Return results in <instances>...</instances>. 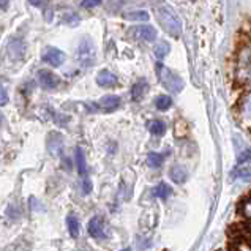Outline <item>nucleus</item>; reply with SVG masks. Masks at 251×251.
Here are the masks:
<instances>
[{
  "label": "nucleus",
  "instance_id": "obj_1",
  "mask_svg": "<svg viewBox=\"0 0 251 251\" xmlns=\"http://www.w3.org/2000/svg\"><path fill=\"white\" fill-rule=\"evenodd\" d=\"M155 14H156V19H158V23L163 27L164 32L169 33L171 37H174V38L180 37V33H182L180 19L177 18V14L174 13V10H172L169 5L160 3L155 8Z\"/></svg>",
  "mask_w": 251,
  "mask_h": 251
},
{
  "label": "nucleus",
  "instance_id": "obj_2",
  "mask_svg": "<svg viewBox=\"0 0 251 251\" xmlns=\"http://www.w3.org/2000/svg\"><path fill=\"white\" fill-rule=\"evenodd\" d=\"M156 73H158V79L160 82L166 87L169 92L172 93H178V92H182L183 89V81H182V77L176 75L174 71L166 68L163 65V63H158L156 65Z\"/></svg>",
  "mask_w": 251,
  "mask_h": 251
},
{
  "label": "nucleus",
  "instance_id": "obj_3",
  "mask_svg": "<svg viewBox=\"0 0 251 251\" xmlns=\"http://www.w3.org/2000/svg\"><path fill=\"white\" fill-rule=\"evenodd\" d=\"M77 59H79L81 65L84 67H92L97 60V51L95 46L90 38H82L77 48Z\"/></svg>",
  "mask_w": 251,
  "mask_h": 251
},
{
  "label": "nucleus",
  "instance_id": "obj_4",
  "mask_svg": "<svg viewBox=\"0 0 251 251\" xmlns=\"http://www.w3.org/2000/svg\"><path fill=\"white\" fill-rule=\"evenodd\" d=\"M41 59H43V62H46L48 65H51V67H60L62 63L65 62V54H63L60 49L45 48L43 49Z\"/></svg>",
  "mask_w": 251,
  "mask_h": 251
},
{
  "label": "nucleus",
  "instance_id": "obj_5",
  "mask_svg": "<svg viewBox=\"0 0 251 251\" xmlns=\"http://www.w3.org/2000/svg\"><path fill=\"white\" fill-rule=\"evenodd\" d=\"M130 33L133 35L134 38L142 40V41H147V43H152L156 40V30L152 25H139V27H134L130 30Z\"/></svg>",
  "mask_w": 251,
  "mask_h": 251
},
{
  "label": "nucleus",
  "instance_id": "obj_6",
  "mask_svg": "<svg viewBox=\"0 0 251 251\" xmlns=\"http://www.w3.org/2000/svg\"><path fill=\"white\" fill-rule=\"evenodd\" d=\"M38 81L41 84V87L46 90H54L60 82L59 76H55L52 71H48V70L38 71Z\"/></svg>",
  "mask_w": 251,
  "mask_h": 251
},
{
  "label": "nucleus",
  "instance_id": "obj_7",
  "mask_svg": "<svg viewBox=\"0 0 251 251\" xmlns=\"http://www.w3.org/2000/svg\"><path fill=\"white\" fill-rule=\"evenodd\" d=\"M87 231L89 234L92 235L93 239H98V240H104L107 237L106 234V229H104V225H103V220L101 218H92L89 221V226H87Z\"/></svg>",
  "mask_w": 251,
  "mask_h": 251
},
{
  "label": "nucleus",
  "instance_id": "obj_8",
  "mask_svg": "<svg viewBox=\"0 0 251 251\" xmlns=\"http://www.w3.org/2000/svg\"><path fill=\"white\" fill-rule=\"evenodd\" d=\"M98 107L103 112H114L120 107V98L117 95H106L98 101Z\"/></svg>",
  "mask_w": 251,
  "mask_h": 251
},
{
  "label": "nucleus",
  "instance_id": "obj_9",
  "mask_svg": "<svg viewBox=\"0 0 251 251\" xmlns=\"http://www.w3.org/2000/svg\"><path fill=\"white\" fill-rule=\"evenodd\" d=\"M97 84L100 87H114L117 84V76L109 70H101L97 76Z\"/></svg>",
  "mask_w": 251,
  "mask_h": 251
},
{
  "label": "nucleus",
  "instance_id": "obj_10",
  "mask_svg": "<svg viewBox=\"0 0 251 251\" xmlns=\"http://www.w3.org/2000/svg\"><path fill=\"white\" fill-rule=\"evenodd\" d=\"M169 177L176 183H183L186 180V177H188V172H186V169L183 166L177 164V166H174V168L169 171Z\"/></svg>",
  "mask_w": 251,
  "mask_h": 251
},
{
  "label": "nucleus",
  "instance_id": "obj_11",
  "mask_svg": "<svg viewBox=\"0 0 251 251\" xmlns=\"http://www.w3.org/2000/svg\"><path fill=\"white\" fill-rule=\"evenodd\" d=\"M251 67V48H243L239 55V70L248 71Z\"/></svg>",
  "mask_w": 251,
  "mask_h": 251
},
{
  "label": "nucleus",
  "instance_id": "obj_12",
  "mask_svg": "<svg viewBox=\"0 0 251 251\" xmlns=\"http://www.w3.org/2000/svg\"><path fill=\"white\" fill-rule=\"evenodd\" d=\"M76 166H77V172L82 177H87V163H85V156L81 147H76Z\"/></svg>",
  "mask_w": 251,
  "mask_h": 251
},
{
  "label": "nucleus",
  "instance_id": "obj_13",
  "mask_svg": "<svg viewBox=\"0 0 251 251\" xmlns=\"http://www.w3.org/2000/svg\"><path fill=\"white\" fill-rule=\"evenodd\" d=\"M67 225H68V232L73 239H77V235H79V220H77V217L75 213H70L68 218H67Z\"/></svg>",
  "mask_w": 251,
  "mask_h": 251
},
{
  "label": "nucleus",
  "instance_id": "obj_14",
  "mask_svg": "<svg viewBox=\"0 0 251 251\" xmlns=\"http://www.w3.org/2000/svg\"><path fill=\"white\" fill-rule=\"evenodd\" d=\"M240 114L243 119L251 120V92H248L240 101Z\"/></svg>",
  "mask_w": 251,
  "mask_h": 251
},
{
  "label": "nucleus",
  "instance_id": "obj_15",
  "mask_svg": "<svg viewBox=\"0 0 251 251\" xmlns=\"http://www.w3.org/2000/svg\"><path fill=\"white\" fill-rule=\"evenodd\" d=\"M62 147H63V138L59 133H55V142L51 138H48V150L51 152V155H57L59 152H62Z\"/></svg>",
  "mask_w": 251,
  "mask_h": 251
},
{
  "label": "nucleus",
  "instance_id": "obj_16",
  "mask_svg": "<svg viewBox=\"0 0 251 251\" xmlns=\"http://www.w3.org/2000/svg\"><path fill=\"white\" fill-rule=\"evenodd\" d=\"M147 89H149V84L144 81V79H141L139 82H136L134 85H133V90H131V97H133V100H141L142 97H144V93L147 92Z\"/></svg>",
  "mask_w": 251,
  "mask_h": 251
},
{
  "label": "nucleus",
  "instance_id": "obj_17",
  "mask_svg": "<svg viewBox=\"0 0 251 251\" xmlns=\"http://www.w3.org/2000/svg\"><path fill=\"white\" fill-rule=\"evenodd\" d=\"M172 195V188L168 185V183H160L156 185L153 188V196L155 198H160V199H168L169 196Z\"/></svg>",
  "mask_w": 251,
  "mask_h": 251
},
{
  "label": "nucleus",
  "instance_id": "obj_18",
  "mask_svg": "<svg viewBox=\"0 0 251 251\" xmlns=\"http://www.w3.org/2000/svg\"><path fill=\"white\" fill-rule=\"evenodd\" d=\"M124 18L128 21H134V23H147L150 16L147 11H130V13H125Z\"/></svg>",
  "mask_w": 251,
  "mask_h": 251
},
{
  "label": "nucleus",
  "instance_id": "obj_19",
  "mask_svg": "<svg viewBox=\"0 0 251 251\" xmlns=\"http://www.w3.org/2000/svg\"><path fill=\"white\" fill-rule=\"evenodd\" d=\"M235 176H237V177H242V178H248V177H251V160L239 163L237 169H235Z\"/></svg>",
  "mask_w": 251,
  "mask_h": 251
},
{
  "label": "nucleus",
  "instance_id": "obj_20",
  "mask_svg": "<svg viewBox=\"0 0 251 251\" xmlns=\"http://www.w3.org/2000/svg\"><path fill=\"white\" fill-rule=\"evenodd\" d=\"M149 131L155 136H161V134H164V131H166V125H164V122H161V120H152L149 124Z\"/></svg>",
  "mask_w": 251,
  "mask_h": 251
},
{
  "label": "nucleus",
  "instance_id": "obj_21",
  "mask_svg": "<svg viewBox=\"0 0 251 251\" xmlns=\"http://www.w3.org/2000/svg\"><path fill=\"white\" fill-rule=\"evenodd\" d=\"M155 106H156V109H160V111H168L172 106V98L168 95H160L155 100Z\"/></svg>",
  "mask_w": 251,
  "mask_h": 251
},
{
  "label": "nucleus",
  "instance_id": "obj_22",
  "mask_svg": "<svg viewBox=\"0 0 251 251\" xmlns=\"http://www.w3.org/2000/svg\"><path fill=\"white\" fill-rule=\"evenodd\" d=\"M163 161H164V155H161V153L150 152L147 155V163H149V166H152V168H160Z\"/></svg>",
  "mask_w": 251,
  "mask_h": 251
},
{
  "label": "nucleus",
  "instance_id": "obj_23",
  "mask_svg": "<svg viewBox=\"0 0 251 251\" xmlns=\"http://www.w3.org/2000/svg\"><path fill=\"white\" fill-rule=\"evenodd\" d=\"M169 45L166 41H160L158 45L155 46V55L158 57V59H164L168 54H169Z\"/></svg>",
  "mask_w": 251,
  "mask_h": 251
},
{
  "label": "nucleus",
  "instance_id": "obj_24",
  "mask_svg": "<svg viewBox=\"0 0 251 251\" xmlns=\"http://www.w3.org/2000/svg\"><path fill=\"white\" fill-rule=\"evenodd\" d=\"M101 2H103V0H82L81 6H82V8H95V6L100 5Z\"/></svg>",
  "mask_w": 251,
  "mask_h": 251
},
{
  "label": "nucleus",
  "instance_id": "obj_25",
  "mask_svg": "<svg viewBox=\"0 0 251 251\" xmlns=\"http://www.w3.org/2000/svg\"><path fill=\"white\" fill-rule=\"evenodd\" d=\"M242 213L245 215L247 218H251V201H247V202L242 204Z\"/></svg>",
  "mask_w": 251,
  "mask_h": 251
},
{
  "label": "nucleus",
  "instance_id": "obj_26",
  "mask_svg": "<svg viewBox=\"0 0 251 251\" xmlns=\"http://www.w3.org/2000/svg\"><path fill=\"white\" fill-rule=\"evenodd\" d=\"M90 191H92V182L89 180L87 177H85L84 182H82V193H84V195H89Z\"/></svg>",
  "mask_w": 251,
  "mask_h": 251
},
{
  "label": "nucleus",
  "instance_id": "obj_27",
  "mask_svg": "<svg viewBox=\"0 0 251 251\" xmlns=\"http://www.w3.org/2000/svg\"><path fill=\"white\" fill-rule=\"evenodd\" d=\"M8 103V93L5 92L3 87H0V106H5Z\"/></svg>",
  "mask_w": 251,
  "mask_h": 251
},
{
  "label": "nucleus",
  "instance_id": "obj_28",
  "mask_svg": "<svg viewBox=\"0 0 251 251\" xmlns=\"http://www.w3.org/2000/svg\"><path fill=\"white\" fill-rule=\"evenodd\" d=\"M248 160H251V150H247V152H243V153L240 155L239 163H242V161H248Z\"/></svg>",
  "mask_w": 251,
  "mask_h": 251
},
{
  "label": "nucleus",
  "instance_id": "obj_29",
  "mask_svg": "<svg viewBox=\"0 0 251 251\" xmlns=\"http://www.w3.org/2000/svg\"><path fill=\"white\" fill-rule=\"evenodd\" d=\"M40 2H41V0H30V3H33V5H40Z\"/></svg>",
  "mask_w": 251,
  "mask_h": 251
},
{
  "label": "nucleus",
  "instance_id": "obj_30",
  "mask_svg": "<svg viewBox=\"0 0 251 251\" xmlns=\"http://www.w3.org/2000/svg\"><path fill=\"white\" fill-rule=\"evenodd\" d=\"M6 5V0H0V6H5Z\"/></svg>",
  "mask_w": 251,
  "mask_h": 251
},
{
  "label": "nucleus",
  "instance_id": "obj_31",
  "mask_svg": "<svg viewBox=\"0 0 251 251\" xmlns=\"http://www.w3.org/2000/svg\"><path fill=\"white\" fill-rule=\"evenodd\" d=\"M122 251H131L130 248H125V250H122Z\"/></svg>",
  "mask_w": 251,
  "mask_h": 251
},
{
  "label": "nucleus",
  "instance_id": "obj_32",
  "mask_svg": "<svg viewBox=\"0 0 251 251\" xmlns=\"http://www.w3.org/2000/svg\"><path fill=\"white\" fill-rule=\"evenodd\" d=\"M0 122H2V114H0Z\"/></svg>",
  "mask_w": 251,
  "mask_h": 251
}]
</instances>
